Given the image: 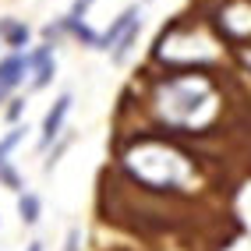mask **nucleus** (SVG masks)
I'll return each instance as SVG.
<instances>
[{"instance_id":"0eeeda50","label":"nucleus","mask_w":251,"mask_h":251,"mask_svg":"<svg viewBox=\"0 0 251 251\" xmlns=\"http://www.w3.org/2000/svg\"><path fill=\"white\" fill-rule=\"evenodd\" d=\"M28 25H22V22H14V18H4L0 22V39H4V46H11L14 53H18L22 46H28Z\"/></svg>"},{"instance_id":"9d476101","label":"nucleus","mask_w":251,"mask_h":251,"mask_svg":"<svg viewBox=\"0 0 251 251\" xmlns=\"http://www.w3.org/2000/svg\"><path fill=\"white\" fill-rule=\"evenodd\" d=\"M25 110V99H11V106H7V121H18Z\"/></svg>"},{"instance_id":"7ed1b4c3","label":"nucleus","mask_w":251,"mask_h":251,"mask_svg":"<svg viewBox=\"0 0 251 251\" xmlns=\"http://www.w3.org/2000/svg\"><path fill=\"white\" fill-rule=\"evenodd\" d=\"M25 131H28V127H11L7 135L0 138V180H4L11 191H18V195H22V177L11 170V159H7V156H11V149L25 138Z\"/></svg>"},{"instance_id":"20e7f679","label":"nucleus","mask_w":251,"mask_h":251,"mask_svg":"<svg viewBox=\"0 0 251 251\" xmlns=\"http://www.w3.org/2000/svg\"><path fill=\"white\" fill-rule=\"evenodd\" d=\"M68 110H71V96L64 92V96H57L53 99V106L46 110V117H43V138H39V145L46 149L50 142H53L57 135H60V127H64V117H68Z\"/></svg>"},{"instance_id":"f03ea898","label":"nucleus","mask_w":251,"mask_h":251,"mask_svg":"<svg viewBox=\"0 0 251 251\" xmlns=\"http://www.w3.org/2000/svg\"><path fill=\"white\" fill-rule=\"evenodd\" d=\"M28 71L36 75V78H32V89H46V85H50V78L57 75L53 46H46V43H43V46L32 50V53H28Z\"/></svg>"},{"instance_id":"f8f14e48","label":"nucleus","mask_w":251,"mask_h":251,"mask_svg":"<svg viewBox=\"0 0 251 251\" xmlns=\"http://www.w3.org/2000/svg\"><path fill=\"white\" fill-rule=\"evenodd\" d=\"M25 251H43V244H39V241H32V244H28Z\"/></svg>"},{"instance_id":"9b49d317","label":"nucleus","mask_w":251,"mask_h":251,"mask_svg":"<svg viewBox=\"0 0 251 251\" xmlns=\"http://www.w3.org/2000/svg\"><path fill=\"white\" fill-rule=\"evenodd\" d=\"M64 251H81V233L78 230H68V244H64Z\"/></svg>"},{"instance_id":"39448f33","label":"nucleus","mask_w":251,"mask_h":251,"mask_svg":"<svg viewBox=\"0 0 251 251\" xmlns=\"http://www.w3.org/2000/svg\"><path fill=\"white\" fill-rule=\"evenodd\" d=\"M89 7H92V0H75L71 14L64 18V28H68L71 36H78L85 46H96V50H99V36H96V32H92L89 25H85V11H89Z\"/></svg>"},{"instance_id":"f257e3e1","label":"nucleus","mask_w":251,"mask_h":251,"mask_svg":"<svg viewBox=\"0 0 251 251\" xmlns=\"http://www.w3.org/2000/svg\"><path fill=\"white\" fill-rule=\"evenodd\" d=\"M28 75V53H11L0 60V103H4V96L14 92L25 81Z\"/></svg>"},{"instance_id":"1a4fd4ad","label":"nucleus","mask_w":251,"mask_h":251,"mask_svg":"<svg viewBox=\"0 0 251 251\" xmlns=\"http://www.w3.org/2000/svg\"><path fill=\"white\" fill-rule=\"evenodd\" d=\"M138 28H142V22H135V25H131V28L124 32V36H121V43L113 46V60H117V64H121V60L127 57V50L135 46V39H138Z\"/></svg>"},{"instance_id":"6e6552de","label":"nucleus","mask_w":251,"mask_h":251,"mask_svg":"<svg viewBox=\"0 0 251 251\" xmlns=\"http://www.w3.org/2000/svg\"><path fill=\"white\" fill-rule=\"evenodd\" d=\"M18 212H22V223H36L39 220V198L32 191L18 195Z\"/></svg>"},{"instance_id":"423d86ee","label":"nucleus","mask_w":251,"mask_h":251,"mask_svg":"<svg viewBox=\"0 0 251 251\" xmlns=\"http://www.w3.org/2000/svg\"><path fill=\"white\" fill-rule=\"evenodd\" d=\"M138 18H142V14H138V7H135V4L124 7V11H121V18H117V22L103 32V36H99V50H113L117 43H121V36H124V32H127L131 25H135Z\"/></svg>"}]
</instances>
